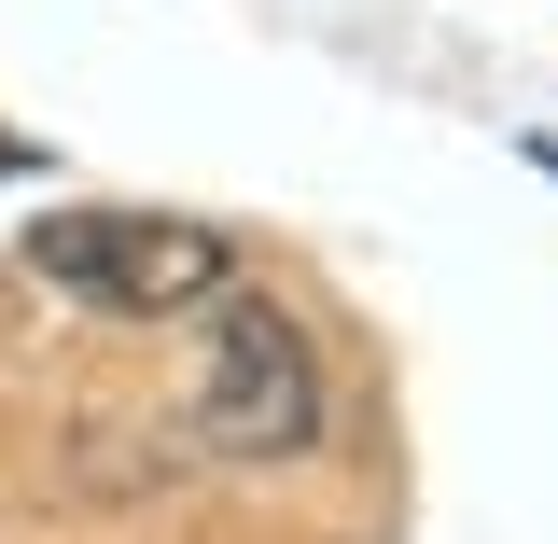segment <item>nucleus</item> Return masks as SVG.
Here are the masks:
<instances>
[{"label":"nucleus","instance_id":"nucleus-1","mask_svg":"<svg viewBox=\"0 0 558 544\" xmlns=\"http://www.w3.org/2000/svg\"><path fill=\"white\" fill-rule=\"evenodd\" d=\"M28 279H57V293L112 307V322H182V307H209L238 279V252L209 223H182V209H43Z\"/></svg>","mask_w":558,"mask_h":544},{"label":"nucleus","instance_id":"nucleus-2","mask_svg":"<svg viewBox=\"0 0 558 544\" xmlns=\"http://www.w3.org/2000/svg\"><path fill=\"white\" fill-rule=\"evenodd\" d=\"M322 433V363L266 293H209V377H196V447L209 461H293Z\"/></svg>","mask_w":558,"mask_h":544},{"label":"nucleus","instance_id":"nucleus-3","mask_svg":"<svg viewBox=\"0 0 558 544\" xmlns=\"http://www.w3.org/2000/svg\"><path fill=\"white\" fill-rule=\"evenodd\" d=\"M531 168H545V182H558V140H531Z\"/></svg>","mask_w":558,"mask_h":544},{"label":"nucleus","instance_id":"nucleus-4","mask_svg":"<svg viewBox=\"0 0 558 544\" xmlns=\"http://www.w3.org/2000/svg\"><path fill=\"white\" fill-rule=\"evenodd\" d=\"M14 168H28V154H14V140H0V182H14Z\"/></svg>","mask_w":558,"mask_h":544}]
</instances>
